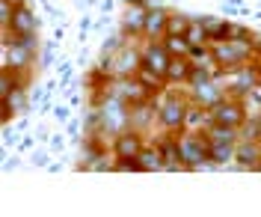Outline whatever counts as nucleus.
<instances>
[{
    "label": "nucleus",
    "instance_id": "nucleus-32",
    "mask_svg": "<svg viewBox=\"0 0 261 217\" xmlns=\"http://www.w3.org/2000/svg\"><path fill=\"white\" fill-rule=\"evenodd\" d=\"M12 3H15V6H21V3H24V0H12Z\"/></svg>",
    "mask_w": 261,
    "mask_h": 217
},
{
    "label": "nucleus",
    "instance_id": "nucleus-11",
    "mask_svg": "<svg viewBox=\"0 0 261 217\" xmlns=\"http://www.w3.org/2000/svg\"><path fill=\"white\" fill-rule=\"evenodd\" d=\"M143 146H146V140H143V131H137V128H125V131H119L113 137V158H137L140 152H143Z\"/></svg>",
    "mask_w": 261,
    "mask_h": 217
},
{
    "label": "nucleus",
    "instance_id": "nucleus-35",
    "mask_svg": "<svg viewBox=\"0 0 261 217\" xmlns=\"http://www.w3.org/2000/svg\"><path fill=\"white\" fill-rule=\"evenodd\" d=\"M0 33H3V30H0Z\"/></svg>",
    "mask_w": 261,
    "mask_h": 217
},
{
    "label": "nucleus",
    "instance_id": "nucleus-14",
    "mask_svg": "<svg viewBox=\"0 0 261 217\" xmlns=\"http://www.w3.org/2000/svg\"><path fill=\"white\" fill-rule=\"evenodd\" d=\"M39 30V21L33 15V9L27 3H21L15 6V12H12V21H9V33L12 36H33Z\"/></svg>",
    "mask_w": 261,
    "mask_h": 217
},
{
    "label": "nucleus",
    "instance_id": "nucleus-26",
    "mask_svg": "<svg viewBox=\"0 0 261 217\" xmlns=\"http://www.w3.org/2000/svg\"><path fill=\"white\" fill-rule=\"evenodd\" d=\"M190 21H193V18L184 15V12H169V18H166V33L184 36L187 33V27H190Z\"/></svg>",
    "mask_w": 261,
    "mask_h": 217
},
{
    "label": "nucleus",
    "instance_id": "nucleus-20",
    "mask_svg": "<svg viewBox=\"0 0 261 217\" xmlns=\"http://www.w3.org/2000/svg\"><path fill=\"white\" fill-rule=\"evenodd\" d=\"M137 164H140V173H161L163 155H161V149H158V143H154V146H143V152L137 155Z\"/></svg>",
    "mask_w": 261,
    "mask_h": 217
},
{
    "label": "nucleus",
    "instance_id": "nucleus-34",
    "mask_svg": "<svg viewBox=\"0 0 261 217\" xmlns=\"http://www.w3.org/2000/svg\"><path fill=\"white\" fill-rule=\"evenodd\" d=\"M258 119H261V113H258Z\"/></svg>",
    "mask_w": 261,
    "mask_h": 217
},
{
    "label": "nucleus",
    "instance_id": "nucleus-19",
    "mask_svg": "<svg viewBox=\"0 0 261 217\" xmlns=\"http://www.w3.org/2000/svg\"><path fill=\"white\" fill-rule=\"evenodd\" d=\"M166 9H148L146 12V27H143V39H163L166 36Z\"/></svg>",
    "mask_w": 261,
    "mask_h": 217
},
{
    "label": "nucleus",
    "instance_id": "nucleus-16",
    "mask_svg": "<svg viewBox=\"0 0 261 217\" xmlns=\"http://www.w3.org/2000/svg\"><path fill=\"white\" fill-rule=\"evenodd\" d=\"M190 75H193V63H190V57H172L163 78H166V86H184L187 81H190Z\"/></svg>",
    "mask_w": 261,
    "mask_h": 217
},
{
    "label": "nucleus",
    "instance_id": "nucleus-36",
    "mask_svg": "<svg viewBox=\"0 0 261 217\" xmlns=\"http://www.w3.org/2000/svg\"><path fill=\"white\" fill-rule=\"evenodd\" d=\"M258 143H261V140H258Z\"/></svg>",
    "mask_w": 261,
    "mask_h": 217
},
{
    "label": "nucleus",
    "instance_id": "nucleus-23",
    "mask_svg": "<svg viewBox=\"0 0 261 217\" xmlns=\"http://www.w3.org/2000/svg\"><path fill=\"white\" fill-rule=\"evenodd\" d=\"M199 21H202V27H205V33H208V39H211V42H217V39H223V36H226V27H228L226 18H220V15H202Z\"/></svg>",
    "mask_w": 261,
    "mask_h": 217
},
{
    "label": "nucleus",
    "instance_id": "nucleus-10",
    "mask_svg": "<svg viewBox=\"0 0 261 217\" xmlns=\"http://www.w3.org/2000/svg\"><path fill=\"white\" fill-rule=\"evenodd\" d=\"M140 54H143V66H146V68L158 71V75H166L172 54L166 51L163 39H146V42H143V48H140Z\"/></svg>",
    "mask_w": 261,
    "mask_h": 217
},
{
    "label": "nucleus",
    "instance_id": "nucleus-2",
    "mask_svg": "<svg viewBox=\"0 0 261 217\" xmlns=\"http://www.w3.org/2000/svg\"><path fill=\"white\" fill-rule=\"evenodd\" d=\"M211 51H214V57H217V63H220L223 71H234V68H241L244 63L255 60V54H252V42L217 39V42H211Z\"/></svg>",
    "mask_w": 261,
    "mask_h": 217
},
{
    "label": "nucleus",
    "instance_id": "nucleus-24",
    "mask_svg": "<svg viewBox=\"0 0 261 217\" xmlns=\"http://www.w3.org/2000/svg\"><path fill=\"white\" fill-rule=\"evenodd\" d=\"M163 45H166V51H169L172 57H190V51H193V45L187 42V36L166 33V36H163Z\"/></svg>",
    "mask_w": 261,
    "mask_h": 217
},
{
    "label": "nucleus",
    "instance_id": "nucleus-3",
    "mask_svg": "<svg viewBox=\"0 0 261 217\" xmlns=\"http://www.w3.org/2000/svg\"><path fill=\"white\" fill-rule=\"evenodd\" d=\"M178 149H181V161L184 170H202L211 167L208 161V137L205 131H178Z\"/></svg>",
    "mask_w": 261,
    "mask_h": 217
},
{
    "label": "nucleus",
    "instance_id": "nucleus-1",
    "mask_svg": "<svg viewBox=\"0 0 261 217\" xmlns=\"http://www.w3.org/2000/svg\"><path fill=\"white\" fill-rule=\"evenodd\" d=\"M154 104H158V122L163 125V131L178 134L184 131V119H187V110L193 101L184 99L181 92H166L163 89L161 95H154Z\"/></svg>",
    "mask_w": 261,
    "mask_h": 217
},
{
    "label": "nucleus",
    "instance_id": "nucleus-21",
    "mask_svg": "<svg viewBox=\"0 0 261 217\" xmlns=\"http://www.w3.org/2000/svg\"><path fill=\"white\" fill-rule=\"evenodd\" d=\"M205 137H208V143H238V140H241V128L211 122V125L205 128Z\"/></svg>",
    "mask_w": 261,
    "mask_h": 217
},
{
    "label": "nucleus",
    "instance_id": "nucleus-12",
    "mask_svg": "<svg viewBox=\"0 0 261 217\" xmlns=\"http://www.w3.org/2000/svg\"><path fill=\"white\" fill-rule=\"evenodd\" d=\"M234 167L238 170H258L261 167V143L258 140H238L234 146Z\"/></svg>",
    "mask_w": 261,
    "mask_h": 217
},
{
    "label": "nucleus",
    "instance_id": "nucleus-8",
    "mask_svg": "<svg viewBox=\"0 0 261 217\" xmlns=\"http://www.w3.org/2000/svg\"><path fill=\"white\" fill-rule=\"evenodd\" d=\"M110 92H113L116 99H122L128 107L130 104H143V101L154 99L146 86L137 81V75H134V78H113V89H110Z\"/></svg>",
    "mask_w": 261,
    "mask_h": 217
},
{
    "label": "nucleus",
    "instance_id": "nucleus-31",
    "mask_svg": "<svg viewBox=\"0 0 261 217\" xmlns=\"http://www.w3.org/2000/svg\"><path fill=\"white\" fill-rule=\"evenodd\" d=\"M125 3H143V0H125Z\"/></svg>",
    "mask_w": 261,
    "mask_h": 217
},
{
    "label": "nucleus",
    "instance_id": "nucleus-7",
    "mask_svg": "<svg viewBox=\"0 0 261 217\" xmlns=\"http://www.w3.org/2000/svg\"><path fill=\"white\" fill-rule=\"evenodd\" d=\"M211 110V119L220 122V125H231V128H244L246 122V107H244V99H234V95H226L220 99Z\"/></svg>",
    "mask_w": 261,
    "mask_h": 217
},
{
    "label": "nucleus",
    "instance_id": "nucleus-15",
    "mask_svg": "<svg viewBox=\"0 0 261 217\" xmlns=\"http://www.w3.org/2000/svg\"><path fill=\"white\" fill-rule=\"evenodd\" d=\"M146 6L143 3H128L125 15H122V36H143V27H146Z\"/></svg>",
    "mask_w": 261,
    "mask_h": 217
},
{
    "label": "nucleus",
    "instance_id": "nucleus-17",
    "mask_svg": "<svg viewBox=\"0 0 261 217\" xmlns=\"http://www.w3.org/2000/svg\"><path fill=\"white\" fill-rule=\"evenodd\" d=\"M158 116V104L154 99L151 101H143V104H130V128H137V131H148V125L154 122Z\"/></svg>",
    "mask_w": 261,
    "mask_h": 217
},
{
    "label": "nucleus",
    "instance_id": "nucleus-30",
    "mask_svg": "<svg viewBox=\"0 0 261 217\" xmlns=\"http://www.w3.org/2000/svg\"><path fill=\"white\" fill-rule=\"evenodd\" d=\"M252 54H255V60H261V33H252Z\"/></svg>",
    "mask_w": 261,
    "mask_h": 217
},
{
    "label": "nucleus",
    "instance_id": "nucleus-9",
    "mask_svg": "<svg viewBox=\"0 0 261 217\" xmlns=\"http://www.w3.org/2000/svg\"><path fill=\"white\" fill-rule=\"evenodd\" d=\"M228 92L223 86H217V78H199L190 81V101H196L199 107H214L220 99H226Z\"/></svg>",
    "mask_w": 261,
    "mask_h": 217
},
{
    "label": "nucleus",
    "instance_id": "nucleus-13",
    "mask_svg": "<svg viewBox=\"0 0 261 217\" xmlns=\"http://www.w3.org/2000/svg\"><path fill=\"white\" fill-rule=\"evenodd\" d=\"M158 149L163 155V170L166 173H175V170H184V161H181V149H178V134H166L163 140H158Z\"/></svg>",
    "mask_w": 261,
    "mask_h": 217
},
{
    "label": "nucleus",
    "instance_id": "nucleus-18",
    "mask_svg": "<svg viewBox=\"0 0 261 217\" xmlns=\"http://www.w3.org/2000/svg\"><path fill=\"white\" fill-rule=\"evenodd\" d=\"M27 81H30V71H15L9 66H0V101L6 99L12 89L27 86Z\"/></svg>",
    "mask_w": 261,
    "mask_h": 217
},
{
    "label": "nucleus",
    "instance_id": "nucleus-33",
    "mask_svg": "<svg viewBox=\"0 0 261 217\" xmlns=\"http://www.w3.org/2000/svg\"><path fill=\"white\" fill-rule=\"evenodd\" d=\"M258 173H261V167H258Z\"/></svg>",
    "mask_w": 261,
    "mask_h": 217
},
{
    "label": "nucleus",
    "instance_id": "nucleus-22",
    "mask_svg": "<svg viewBox=\"0 0 261 217\" xmlns=\"http://www.w3.org/2000/svg\"><path fill=\"white\" fill-rule=\"evenodd\" d=\"M234 146L238 143H208V161L211 167H226L234 161Z\"/></svg>",
    "mask_w": 261,
    "mask_h": 217
},
{
    "label": "nucleus",
    "instance_id": "nucleus-4",
    "mask_svg": "<svg viewBox=\"0 0 261 217\" xmlns=\"http://www.w3.org/2000/svg\"><path fill=\"white\" fill-rule=\"evenodd\" d=\"M36 51H39L36 33L33 36H15V39L6 45V66L15 68V71H30L33 63H36Z\"/></svg>",
    "mask_w": 261,
    "mask_h": 217
},
{
    "label": "nucleus",
    "instance_id": "nucleus-29",
    "mask_svg": "<svg viewBox=\"0 0 261 217\" xmlns=\"http://www.w3.org/2000/svg\"><path fill=\"white\" fill-rule=\"evenodd\" d=\"M12 12H15V3H12V0H0V30H6V27H9Z\"/></svg>",
    "mask_w": 261,
    "mask_h": 217
},
{
    "label": "nucleus",
    "instance_id": "nucleus-25",
    "mask_svg": "<svg viewBox=\"0 0 261 217\" xmlns=\"http://www.w3.org/2000/svg\"><path fill=\"white\" fill-rule=\"evenodd\" d=\"M187 42L193 45V48H205V45H211V39H208V33H205V27H202V21L199 18H193L190 21V27H187Z\"/></svg>",
    "mask_w": 261,
    "mask_h": 217
},
{
    "label": "nucleus",
    "instance_id": "nucleus-27",
    "mask_svg": "<svg viewBox=\"0 0 261 217\" xmlns=\"http://www.w3.org/2000/svg\"><path fill=\"white\" fill-rule=\"evenodd\" d=\"M6 107L12 110V113H24L27 110V86H18V89H12L9 95H6Z\"/></svg>",
    "mask_w": 261,
    "mask_h": 217
},
{
    "label": "nucleus",
    "instance_id": "nucleus-28",
    "mask_svg": "<svg viewBox=\"0 0 261 217\" xmlns=\"http://www.w3.org/2000/svg\"><path fill=\"white\" fill-rule=\"evenodd\" d=\"M223 39H238V42H249V39H252V33L246 30L244 24H228V27H226V36H223Z\"/></svg>",
    "mask_w": 261,
    "mask_h": 217
},
{
    "label": "nucleus",
    "instance_id": "nucleus-6",
    "mask_svg": "<svg viewBox=\"0 0 261 217\" xmlns=\"http://www.w3.org/2000/svg\"><path fill=\"white\" fill-rule=\"evenodd\" d=\"M110 57V75L113 78H134L140 66H143V54L137 45H128V42H122L113 54H107Z\"/></svg>",
    "mask_w": 261,
    "mask_h": 217
},
{
    "label": "nucleus",
    "instance_id": "nucleus-5",
    "mask_svg": "<svg viewBox=\"0 0 261 217\" xmlns=\"http://www.w3.org/2000/svg\"><path fill=\"white\" fill-rule=\"evenodd\" d=\"M228 78H231L228 95H234V99H246L249 92H255V89L261 86V60H255V63H244L241 68L228 71Z\"/></svg>",
    "mask_w": 261,
    "mask_h": 217
}]
</instances>
